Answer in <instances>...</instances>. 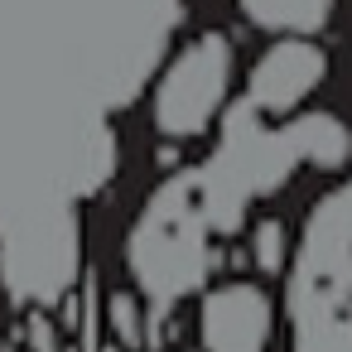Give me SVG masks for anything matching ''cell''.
I'll return each mask as SVG.
<instances>
[{"label": "cell", "mask_w": 352, "mask_h": 352, "mask_svg": "<svg viewBox=\"0 0 352 352\" xmlns=\"http://www.w3.org/2000/svg\"><path fill=\"white\" fill-rule=\"evenodd\" d=\"M289 318L294 352H352V179L333 188L304 227Z\"/></svg>", "instance_id": "1"}, {"label": "cell", "mask_w": 352, "mask_h": 352, "mask_svg": "<svg viewBox=\"0 0 352 352\" xmlns=\"http://www.w3.org/2000/svg\"><path fill=\"white\" fill-rule=\"evenodd\" d=\"M227 87H232V44L227 34H198L188 39L164 73L155 78V97H150V121L164 140H193L203 135L222 107H227Z\"/></svg>", "instance_id": "2"}, {"label": "cell", "mask_w": 352, "mask_h": 352, "mask_svg": "<svg viewBox=\"0 0 352 352\" xmlns=\"http://www.w3.org/2000/svg\"><path fill=\"white\" fill-rule=\"evenodd\" d=\"M323 78H328V54L309 34H280L251 63L246 107L256 116H289L294 107L309 102V92H318Z\"/></svg>", "instance_id": "3"}, {"label": "cell", "mask_w": 352, "mask_h": 352, "mask_svg": "<svg viewBox=\"0 0 352 352\" xmlns=\"http://www.w3.org/2000/svg\"><path fill=\"white\" fill-rule=\"evenodd\" d=\"M270 323H275L270 294L261 285L232 280L208 289L198 314V338H203V352H265Z\"/></svg>", "instance_id": "4"}, {"label": "cell", "mask_w": 352, "mask_h": 352, "mask_svg": "<svg viewBox=\"0 0 352 352\" xmlns=\"http://www.w3.org/2000/svg\"><path fill=\"white\" fill-rule=\"evenodd\" d=\"M241 15L270 34H318L333 15V0H236Z\"/></svg>", "instance_id": "5"}, {"label": "cell", "mask_w": 352, "mask_h": 352, "mask_svg": "<svg viewBox=\"0 0 352 352\" xmlns=\"http://www.w3.org/2000/svg\"><path fill=\"white\" fill-rule=\"evenodd\" d=\"M107 323H111V333H116V347H126V352H135V347L150 342L145 309H140V299H135L131 289H116V294L107 299Z\"/></svg>", "instance_id": "6"}, {"label": "cell", "mask_w": 352, "mask_h": 352, "mask_svg": "<svg viewBox=\"0 0 352 352\" xmlns=\"http://www.w3.org/2000/svg\"><path fill=\"white\" fill-rule=\"evenodd\" d=\"M251 256H256L261 275H280L285 261H289V232H285V222H275V217L256 222V232H251Z\"/></svg>", "instance_id": "7"}]
</instances>
